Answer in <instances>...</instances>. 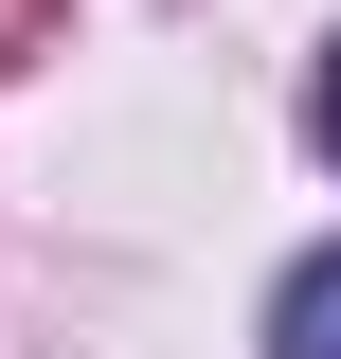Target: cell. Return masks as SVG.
Masks as SVG:
<instances>
[{"label":"cell","instance_id":"1","mask_svg":"<svg viewBox=\"0 0 341 359\" xmlns=\"http://www.w3.org/2000/svg\"><path fill=\"white\" fill-rule=\"evenodd\" d=\"M269 359H341V252H305L269 287Z\"/></svg>","mask_w":341,"mask_h":359},{"label":"cell","instance_id":"2","mask_svg":"<svg viewBox=\"0 0 341 359\" xmlns=\"http://www.w3.org/2000/svg\"><path fill=\"white\" fill-rule=\"evenodd\" d=\"M305 144H323V162H341V54H323V72H305Z\"/></svg>","mask_w":341,"mask_h":359}]
</instances>
